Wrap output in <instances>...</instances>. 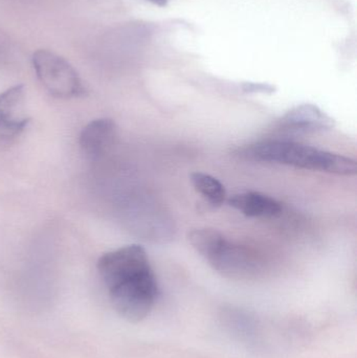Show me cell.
<instances>
[{"instance_id":"277c9868","label":"cell","mask_w":357,"mask_h":358,"mask_svg":"<svg viewBox=\"0 0 357 358\" xmlns=\"http://www.w3.org/2000/svg\"><path fill=\"white\" fill-rule=\"evenodd\" d=\"M25 111V90L22 84L0 94V151L14 146L29 126Z\"/></svg>"},{"instance_id":"5b68a950","label":"cell","mask_w":357,"mask_h":358,"mask_svg":"<svg viewBox=\"0 0 357 358\" xmlns=\"http://www.w3.org/2000/svg\"><path fill=\"white\" fill-rule=\"evenodd\" d=\"M117 136V126L113 120H94L82 130L79 138L80 148L88 159L96 161L110 150Z\"/></svg>"},{"instance_id":"30bf717a","label":"cell","mask_w":357,"mask_h":358,"mask_svg":"<svg viewBox=\"0 0 357 358\" xmlns=\"http://www.w3.org/2000/svg\"><path fill=\"white\" fill-rule=\"evenodd\" d=\"M242 90H245V92H249V94L261 92V94H270L275 92L276 88H275V86L270 85V84L245 83L242 85Z\"/></svg>"},{"instance_id":"6da1fadb","label":"cell","mask_w":357,"mask_h":358,"mask_svg":"<svg viewBox=\"0 0 357 358\" xmlns=\"http://www.w3.org/2000/svg\"><path fill=\"white\" fill-rule=\"evenodd\" d=\"M96 268L119 317L138 323L150 315L159 296V285L143 246L132 244L105 252Z\"/></svg>"},{"instance_id":"52a82bcc","label":"cell","mask_w":357,"mask_h":358,"mask_svg":"<svg viewBox=\"0 0 357 358\" xmlns=\"http://www.w3.org/2000/svg\"><path fill=\"white\" fill-rule=\"evenodd\" d=\"M228 204L247 217H272L281 212L276 199L257 192H243L231 196Z\"/></svg>"},{"instance_id":"9c48e42d","label":"cell","mask_w":357,"mask_h":358,"mask_svg":"<svg viewBox=\"0 0 357 358\" xmlns=\"http://www.w3.org/2000/svg\"><path fill=\"white\" fill-rule=\"evenodd\" d=\"M190 178L194 189L212 206H220L224 203L226 192L224 185L217 178L201 172L191 174Z\"/></svg>"},{"instance_id":"8fae6325","label":"cell","mask_w":357,"mask_h":358,"mask_svg":"<svg viewBox=\"0 0 357 358\" xmlns=\"http://www.w3.org/2000/svg\"><path fill=\"white\" fill-rule=\"evenodd\" d=\"M148 1L152 2V3L156 4L159 6H166L169 0H148Z\"/></svg>"},{"instance_id":"3957f363","label":"cell","mask_w":357,"mask_h":358,"mask_svg":"<svg viewBox=\"0 0 357 358\" xmlns=\"http://www.w3.org/2000/svg\"><path fill=\"white\" fill-rule=\"evenodd\" d=\"M34 71L44 90L57 99L69 100L87 94L84 85L73 65L48 50H38L31 56Z\"/></svg>"},{"instance_id":"7a4b0ae2","label":"cell","mask_w":357,"mask_h":358,"mask_svg":"<svg viewBox=\"0 0 357 358\" xmlns=\"http://www.w3.org/2000/svg\"><path fill=\"white\" fill-rule=\"evenodd\" d=\"M240 155L251 161L291 166L337 176H356L357 172L354 159L297 143L281 141L257 143L243 148Z\"/></svg>"},{"instance_id":"8992f818","label":"cell","mask_w":357,"mask_h":358,"mask_svg":"<svg viewBox=\"0 0 357 358\" xmlns=\"http://www.w3.org/2000/svg\"><path fill=\"white\" fill-rule=\"evenodd\" d=\"M285 129L297 132L326 131L335 127V121L312 104H303L287 111L280 121Z\"/></svg>"},{"instance_id":"ba28073f","label":"cell","mask_w":357,"mask_h":358,"mask_svg":"<svg viewBox=\"0 0 357 358\" xmlns=\"http://www.w3.org/2000/svg\"><path fill=\"white\" fill-rule=\"evenodd\" d=\"M188 240L209 264L228 243L224 236L214 229H193L188 234Z\"/></svg>"}]
</instances>
